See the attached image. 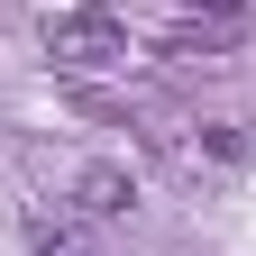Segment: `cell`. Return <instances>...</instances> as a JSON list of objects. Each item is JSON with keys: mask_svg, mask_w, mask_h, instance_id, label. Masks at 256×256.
Segmentation results:
<instances>
[{"mask_svg": "<svg viewBox=\"0 0 256 256\" xmlns=\"http://www.w3.org/2000/svg\"><path fill=\"white\" fill-rule=\"evenodd\" d=\"M119 210H128V174L119 165H92L82 174V220H119Z\"/></svg>", "mask_w": 256, "mask_h": 256, "instance_id": "cell-2", "label": "cell"}, {"mask_svg": "<svg viewBox=\"0 0 256 256\" xmlns=\"http://www.w3.org/2000/svg\"><path fill=\"white\" fill-rule=\"evenodd\" d=\"M37 256H92L82 220H46V229H37Z\"/></svg>", "mask_w": 256, "mask_h": 256, "instance_id": "cell-3", "label": "cell"}, {"mask_svg": "<svg viewBox=\"0 0 256 256\" xmlns=\"http://www.w3.org/2000/svg\"><path fill=\"white\" fill-rule=\"evenodd\" d=\"M46 55L64 74H110V64H128V28L110 10H64V18H46Z\"/></svg>", "mask_w": 256, "mask_h": 256, "instance_id": "cell-1", "label": "cell"}]
</instances>
